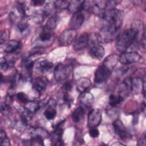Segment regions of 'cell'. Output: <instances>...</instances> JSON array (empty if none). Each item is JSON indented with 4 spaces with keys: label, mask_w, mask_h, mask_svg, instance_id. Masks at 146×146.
I'll use <instances>...</instances> for the list:
<instances>
[{
    "label": "cell",
    "mask_w": 146,
    "mask_h": 146,
    "mask_svg": "<svg viewBox=\"0 0 146 146\" xmlns=\"http://www.w3.org/2000/svg\"><path fill=\"white\" fill-rule=\"evenodd\" d=\"M139 39L138 34L135 30L132 28L126 29L116 36L115 46L118 51L124 52Z\"/></svg>",
    "instance_id": "obj_1"
},
{
    "label": "cell",
    "mask_w": 146,
    "mask_h": 146,
    "mask_svg": "<svg viewBox=\"0 0 146 146\" xmlns=\"http://www.w3.org/2000/svg\"><path fill=\"white\" fill-rule=\"evenodd\" d=\"M102 18L105 21V25L119 30L122 25L123 13L116 8L107 9Z\"/></svg>",
    "instance_id": "obj_2"
},
{
    "label": "cell",
    "mask_w": 146,
    "mask_h": 146,
    "mask_svg": "<svg viewBox=\"0 0 146 146\" xmlns=\"http://www.w3.org/2000/svg\"><path fill=\"white\" fill-rule=\"evenodd\" d=\"M69 67L63 63L58 64L54 70L55 79L59 83L65 82L70 75Z\"/></svg>",
    "instance_id": "obj_3"
},
{
    "label": "cell",
    "mask_w": 146,
    "mask_h": 146,
    "mask_svg": "<svg viewBox=\"0 0 146 146\" xmlns=\"http://www.w3.org/2000/svg\"><path fill=\"white\" fill-rule=\"evenodd\" d=\"M76 30L68 29L64 30L59 36V43L62 46H67L74 42L76 38Z\"/></svg>",
    "instance_id": "obj_4"
},
{
    "label": "cell",
    "mask_w": 146,
    "mask_h": 146,
    "mask_svg": "<svg viewBox=\"0 0 146 146\" xmlns=\"http://www.w3.org/2000/svg\"><path fill=\"white\" fill-rule=\"evenodd\" d=\"M112 71L103 64L99 67L95 73L94 82L96 84H101L107 81L110 78Z\"/></svg>",
    "instance_id": "obj_5"
},
{
    "label": "cell",
    "mask_w": 146,
    "mask_h": 146,
    "mask_svg": "<svg viewBox=\"0 0 146 146\" xmlns=\"http://www.w3.org/2000/svg\"><path fill=\"white\" fill-rule=\"evenodd\" d=\"M140 55L135 51H125L119 56V61L123 64H129L139 62L141 59Z\"/></svg>",
    "instance_id": "obj_6"
},
{
    "label": "cell",
    "mask_w": 146,
    "mask_h": 146,
    "mask_svg": "<svg viewBox=\"0 0 146 146\" xmlns=\"http://www.w3.org/2000/svg\"><path fill=\"white\" fill-rule=\"evenodd\" d=\"M132 91V78L131 77L125 78L121 83L118 95L120 96L123 100L127 97L129 94Z\"/></svg>",
    "instance_id": "obj_7"
},
{
    "label": "cell",
    "mask_w": 146,
    "mask_h": 146,
    "mask_svg": "<svg viewBox=\"0 0 146 146\" xmlns=\"http://www.w3.org/2000/svg\"><path fill=\"white\" fill-rule=\"evenodd\" d=\"M102 120V111L99 108L92 109L88 113V126L91 128H96L99 125Z\"/></svg>",
    "instance_id": "obj_8"
},
{
    "label": "cell",
    "mask_w": 146,
    "mask_h": 146,
    "mask_svg": "<svg viewBox=\"0 0 146 146\" xmlns=\"http://www.w3.org/2000/svg\"><path fill=\"white\" fill-rule=\"evenodd\" d=\"M112 128L115 133L121 139L125 140L128 137V133L127 129L122 123L119 119H116L112 124Z\"/></svg>",
    "instance_id": "obj_9"
},
{
    "label": "cell",
    "mask_w": 146,
    "mask_h": 146,
    "mask_svg": "<svg viewBox=\"0 0 146 146\" xmlns=\"http://www.w3.org/2000/svg\"><path fill=\"white\" fill-rule=\"evenodd\" d=\"M84 20V17L82 11H78L73 14L69 22L70 29L77 30L82 25Z\"/></svg>",
    "instance_id": "obj_10"
},
{
    "label": "cell",
    "mask_w": 146,
    "mask_h": 146,
    "mask_svg": "<svg viewBox=\"0 0 146 146\" xmlns=\"http://www.w3.org/2000/svg\"><path fill=\"white\" fill-rule=\"evenodd\" d=\"M88 39L89 35L87 33L81 34L78 37H76L73 42L74 48L77 51L84 48L88 45Z\"/></svg>",
    "instance_id": "obj_11"
},
{
    "label": "cell",
    "mask_w": 146,
    "mask_h": 146,
    "mask_svg": "<svg viewBox=\"0 0 146 146\" xmlns=\"http://www.w3.org/2000/svg\"><path fill=\"white\" fill-rule=\"evenodd\" d=\"M63 121L56 125L54 131L50 135L51 142L55 145H60L63 144L62 140L63 129L61 128V125L63 124Z\"/></svg>",
    "instance_id": "obj_12"
},
{
    "label": "cell",
    "mask_w": 146,
    "mask_h": 146,
    "mask_svg": "<svg viewBox=\"0 0 146 146\" xmlns=\"http://www.w3.org/2000/svg\"><path fill=\"white\" fill-rule=\"evenodd\" d=\"M88 53L92 58L100 60L104 56L105 50L104 47L99 44L91 46Z\"/></svg>",
    "instance_id": "obj_13"
},
{
    "label": "cell",
    "mask_w": 146,
    "mask_h": 146,
    "mask_svg": "<svg viewBox=\"0 0 146 146\" xmlns=\"http://www.w3.org/2000/svg\"><path fill=\"white\" fill-rule=\"evenodd\" d=\"M119 56L116 54H111L104 59L103 65L112 72L119 61Z\"/></svg>",
    "instance_id": "obj_14"
},
{
    "label": "cell",
    "mask_w": 146,
    "mask_h": 146,
    "mask_svg": "<svg viewBox=\"0 0 146 146\" xmlns=\"http://www.w3.org/2000/svg\"><path fill=\"white\" fill-rule=\"evenodd\" d=\"M91 80L86 77L80 78L76 82L77 90L81 93L87 91L91 86Z\"/></svg>",
    "instance_id": "obj_15"
},
{
    "label": "cell",
    "mask_w": 146,
    "mask_h": 146,
    "mask_svg": "<svg viewBox=\"0 0 146 146\" xmlns=\"http://www.w3.org/2000/svg\"><path fill=\"white\" fill-rule=\"evenodd\" d=\"M47 80L45 78L42 77H38L36 78L34 82V88L39 94H42L46 88Z\"/></svg>",
    "instance_id": "obj_16"
},
{
    "label": "cell",
    "mask_w": 146,
    "mask_h": 146,
    "mask_svg": "<svg viewBox=\"0 0 146 146\" xmlns=\"http://www.w3.org/2000/svg\"><path fill=\"white\" fill-rule=\"evenodd\" d=\"M79 100L82 104L86 106H90L94 103V98L92 93L89 91H84L82 92L79 96Z\"/></svg>",
    "instance_id": "obj_17"
},
{
    "label": "cell",
    "mask_w": 146,
    "mask_h": 146,
    "mask_svg": "<svg viewBox=\"0 0 146 146\" xmlns=\"http://www.w3.org/2000/svg\"><path fill=\"white\" fill-rule=\"evenodd\" d=\"M84 1H71L69 2L68 9L71 13H75L83 10Z\"/></svg>",
    "instance_id": "obj_18"
},
{
    "label": "cell",
    "mask_w": 146,
    "mask_h": 146,
    "mask_svg": "<svg viewBox=\"0 0 146 146\" xmlns=\"http://www.w3.org/2000/svg\"><path fill=\"white\" fill-rule=\"evenodd\" d=\"M21 46V43L19 41L16 40H11L8 41L4 47V51L6 53L10 54L14 52L17 50Z\"/></svg>",
    "instance_id": "obj_19"
},
{
    "label": "cell",
    "mask_w": 146,
    "mask_h": 146,
    "mask_svg": "<svg viewBox=\"0 0 146 146\" xmlns=\"http://www.w3.org/2000/svg\"><path fill=\"white\" fill-rule=\"evenodd\" d=\"M84 111L82 107L79 106L77 107L72 112L71 115V119L75 123H79L83 117Z\"/></svg>",
    "instance_id": "obj_20"
},
{
    "label": "cell",
    "mask_w": 146,
    "mask_h": 146,
    "mask_svg": "<svg viewBox=\"0 0 146 146\" xmlns=\"http://www.w3.org/2000/svg\"><path fill=\"white\" fill-rule=\"evenodd\" d=\"M59 21V18L58 16L56 15H52L51 17H50L48 19L46 22V29L50 31L54 30L58 26Z\"/></svg>",
    "instance_id": "obj_21"
},
{
    "label": "cell",
    "mask_w": 146,
    "mask_h": 146,
    "mask_svg": "<svg viewBox=\"0 0 146 146\" xmlns=\"http://www.w3.org/2000/svg\"><path fill=\"white\" fill-rule=\"evenodd\" d=\"M53 66L52 62L44 60L40 61L38 64V69L42 73H46Z\"/></svg>",
    "instance_id": "obj_22"
},
{
    "label": "cell",
    "mask_w": 146,
    "mask_h": 146,
    "mask_svg": "<svg viewBox=\"0 0 146 146\" xmlns=\"http://www.w3.org/2000/svg\"><path fill=\"white\" fill-rule=\"evenodd\" d=\"M30 133L31 136H39L43 139L48 135V132L44 129L40 127L31 128Z\"/></svg>",
    "instance_id": "obj_23"
},
{
    "label": "cell",
    "mask_w": 146,
    "mask_h": 146,
    "mask_svg": "<svg viewBox=\"0 0 146 146\" xmlns=\"http://www.w3.org/2000/svg\"><path fill=\"white\" fill-rule=\"evenodd\" d=\"M39 108V104L36 101L29 100L25 104V109L31 113H35Z\"/></svg>",
    "instance_id": "obj_24"
},
{
    "label": "cell",
    "mask_w": 146,
    "mask_h": 146,
    "mask_svg": "<svg viewBox=\"0 0 146 146\" xmlns=\"http://www.w3.org/2000/svg\"><path fill=\"white\" fill-rule=\"evenodd\" d=\"M123 100V99L119 95L116 96L113 94H111L109 97V104L112 107H115Z\"/></svg>",
    "instance_id": "obj_25"
},
{
    "label": "cell",
    "mask_w": 146,
    "mask_h": 146,
    "mask_svg": "<svg viewBox=\"0 0 146 146\" xmlns=\"http://www.w3.org/2000/svg\"><path fill=\"white\" fill-rule=\"evenodd\" d=\"M102 41L100 35L96 33H92L90 35H89L88 39V45H91L92 46L96 44H99V43Z\"/></svg>",
    "instance_id": "obj_26"
},
{
    "label": "cell",
    "mask_w": 146,
    "mask_h": 146,
    "mask_svg": "<svg viewBox=\"0 0 146 146\" xmlns=\"http://www.w3.org/2000/svg\"><path fill=\"white\" fill-rule=\"evenodd\" d=\"M14 64V62L12 60H10V61H7L6 58L2 57L0 59V66L2 70H6L9 68L11 67Z\"/></svg>",
    "instance_id": "obj_27"
},
{
    "label": "cell",
    "mask_w": 146,
    "mask_h": 146,
    "mask_svg": "<svg viewBox=\"0 0 146 146\" xmlns=\"http://www.w3.org/2000/svg\"><path fill=\"white\" fill-rule=\"evenodd\" d=\"M44 116L46 119L48 120H52L55 118L56 114V111L54 108L48 107L44 112Z\"/></svg>",
    "instance_id": "obj_28"
},
{
    "label": "cell",
    "mask_w": 146,
    "mask_h": 146,
    "mask_svg": "<svg viewBox=\"0 0 146 146\" xmlns=\"http://www.w3.org/2000/svg\"><path fill=\"white\" fill-rule=\"evenodd\" d=\"M69 2L67 1H55L54 5L56 10H64L68 8Z\"/></svg>",
    "instance_id": "obj_29"
},
{
    "label": "cell",
    "mask_w": 146,
    "mask_h": 146,
    "mask_svg": "<svg viewBox=\"0 0 146 146\" xmlns=\"http://www.w3.org/2000/svg\"><path fill=\"white\" fill-rule=\"evenodd\" d=\"M0 143L3 145H10V142L9 139L7 137L5 132L2 129L0 131Z\"/></svg>",
    "instance_id": "obj_30"
},
{
    "label": "cell",
    "mask_w": 146,
    "mask_h": 146,
    "mask_svg": "<svg viewBox=\"0 0 146 146\" xmlns=\"http://www.w3.org/2000/svg\"><path fill=\"white\" fill-rule=\"evenodd\" d=\"M17 25H18V28L19 29V30L21 32L23 31L28 27V25L27 23L26 19H25V17H23L22 19H21L18 21Z\"/></svg>",
    "instance_id": "obj_31"
},
{
    "label": "cell",
    "mask_w": 146,
    "mask_h": 146,
    "mask_svg": "<svg viewBox=\"0 0 146 146\" xmlns=\"http://www.w3.org/2000/svg\"><path fill=\"white\" fill-rule=\"evenodd\" d=\"M17 98L19 102H21L23 103H25V104H26V103H27L30 100L29 99V98H28L27 95H26L25 93L22 92H18L17 94Z\"/></svg>",
    "instance_id": "obj_32"
},
{
    "label": "cell",
    "mask_w": 146,
    "mask_h": 146,
    "mask_svg": "<svg viewBox=\"0 0 146 146\" xmlns=\"http://www.w3.org/2000/svg\"><path fill=\"white\" fill-rule=\"evenodd\" d=\"M51 37H52L51 34L50 33H48V32H42L39 35V39L42 42L48 41L51 39Z\"/></svg>",
    "instance_id": "obj_33"
},
{
    "label": "cell",
    "mask_w": 146,
    "mask_h": 146,
    "mask_svg": "<svg viewBox=\"0 0 146 146\" xmlns=\"http://www.w3.org/2000/svg\"><path fill=\"white\" fill-rule=\"evenodd\" d=\"M62 100L64 103H66L68 104H71L73 101L72 98L68 95V94L67 92H65V91L63 92V93Z\"/></svg>",
    "instance_id": "obj_34"
},
{
    "label": "cell",
    "mask_w": 146,
    "mask_h": 146,
    "mask_svg": "<svg viewBox=\"0 0 146 146\" xmlns=\"http://www.w3.org/2000/svg\"><path fill=\"white\" fill-rule=\"evenodd\" d=\"M9 33L8 30H3L1 33L0 36V43L2 44L3 43H4L9 38Z\"/></svg>",
    "instance_id": "obj_35"
},
{
    "label": "cell",
    "mask_w": 146,
    "mask_h": 146,
    "mask_svg": "<svg viewBox=\"0 0 146 146\" xmlns=\"http://www.w3.org/2000/svg\"><path fill=\"white\" fill-rule=\"evenodd\" d=\"M89 134L91 137L93 138H96L99 136V131L96 128H91L89 131Z\"/></svg>",
    "instance_id": "obj_36"
},
{
    "label": "cell",
    "mask_w": 146,
    "mask_h": 146,
    "mask_svg": "<svg viewBox=\"0 0 146 146\" xmlns=\"http://www.w3.org/2000/svg\"><path fill=\"white\" fill-rule=\"evenodd\" d=\"M63 91L65 92L70 91L72 88V84L70 82H65L63 85Z\"/></svg>",
    "instance_id": "obj_37"
},
{
    "label": "cell",
    "mask_w": 146,
    "mask_h": 146,
    "mask_svg": "<svg viewBox=\"0 0 146 146\" xmlns=\"http://www.w3.org/2000/svg\"><path fill=\"white\" fill-rule=\"evenodd\" d=\"M139 145H144L145 146L146 145V140H145V135L144 134L139 140L138 143Z\"/></svg>",
    "instance_id": "obj_38"
},
{
    "label": "cell",
    "mask_w": 146,
    "mask_h": 146,
    "mask_svg": "<svg viewBox=\"0 0 146 146\" xmlns=\"http://www.w3.org/2000/svg\"><path fill=\"white\" fill-rule=\"evenodd\" d=\"M44 2H45L44 1H42V0H34V1H31L33 5L35 6L42 5Z\"/></svg>",
    "instance_id": "obj_39"
},
{
    "label": "cell",
    "mask_w": 146,
    "mask_h": 146,
    "mask_svg": "<svg viewBox=\"0 0 146 146\" xmlns=\"http://www.w3.org/2000/svg\"><path fill=\"white\" fill-rule=\"evenodd\" d=\"M9 108V106L8 104L6 103H2L1 104V111L2 112H5V111L7 110V109Z\"/></svg>",
    "instance_id": "obj_40"
},
{
    "label": "cell",
    "mask_w": 146,
    "mask_h": 146,
    "mask_svg": "<svg viewBox=\"0 0 146 146\" xmlns=\"http://www.w3.org/2000/svg\"><path fill=\"white\" fill-rule=\"evenodd\" d=\"M112 145H123V144H121V143H113Z\"/></svg>",
    "instance_id": "obj_41"
}]
</instances>
